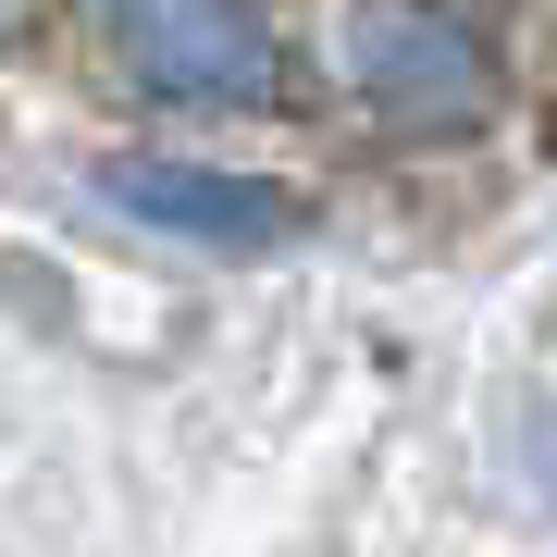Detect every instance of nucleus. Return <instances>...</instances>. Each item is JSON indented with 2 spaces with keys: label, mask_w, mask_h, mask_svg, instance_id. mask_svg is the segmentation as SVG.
I'll use <instances>...</instances> for the list:
<instances>
[{
  "label": "nucleus",
  "mask_w": 557,
  "mask_h": 557,
  "mask_svg": "<svg viewBox=\"0 0 557 557\" xmlns=\"http://www.w3.org/2000/svg\"><path fill=\"white\" fill-rule=\"evenodd\" d=\"M112 62L174 112H223L273 87V38H260V0H100Z\"/></svg>",
  "instance_id": "f03ea898"
},
{
  "label": "nucleus",
  "mask_w": 557,
  "mask_h": 557,
  "mask_svg": "<svg viewBox=\"0 0 557 557\" xmlns=\"http://www.w3.org/2000/svg\"><path fill=\"white\" fill-rule=\"evenodd\" d=\"M100 199L149 236H186V248H285L298 236V199L260 174H211V161H100Z\"/></svg>",
  "instance_id": "7ed1b4c3"
},
{
  "label": "nucleus",
  "mask_w": 557,
  "mask_h": 557,
  "mask_svg": "<svg viewBox=\"0 0 557 557\" xmlns=\"http://www.w3.org/2000/svg\"><path fill=\"white\" fill-rule=\"evenodd\" d=\"M347 87L397 137H471L496 112V62L446 0H347Z\"/></svg>",
  "instance_id": "f257e3e1"
}]
</instances>
